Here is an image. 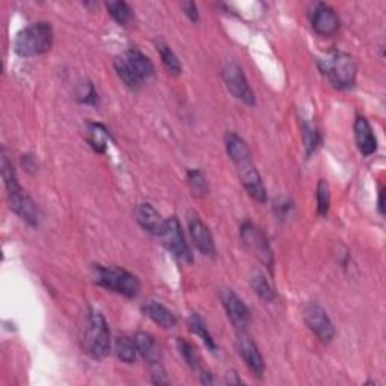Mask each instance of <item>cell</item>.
<instances>
[{"mask_svg":"<svg viewBox=\"0 0 386 386\" xmlns=\"http://www.w3.org/2000/svg\"><path fill=\"white\" fill-rule=\"evenodd\" d=\"M225 147L231 161L236 166L240 182L245 186L250 198H254L257 202L262 204L266 202L267 191L254 163L248 143L237 133H228L225 138Z\"/></svg>","mask_w":386,"mask_h":386,"instance_id":"cell-1","label":"cell"},{"mask_svg":"<svg viewBox=\"0 0 386 386\" xmlns=\"http://www.w3.org/2000/svg\"><path fill=\"white\" fill-rule=\"evenodd\" d=\"M355 139L356 145L364 156H371L377 151V139L370 122L364 116H357L355 121Z\"/></svg>","mask_w":386,"mask_h":386,"instance_id":"cell-16","label":"cell"},{"mask_svg":"<svg viewBox=\"0 0 386 386\" xmlns=\"http://www.w3.org/2000/svg\"><path fill=\"white\" fill-rule=\"evenodd\" d=\"M8 202H10V207L11 210L19 214V216L29 223L32 227H38L40 223V210L37 207V204H35L26 192L19 191V192H14V193H8Z\"/></svg>","mask_w":386,"mask_h":386,"instance_id":"cell-14","label":"cell"},{"mask_svg":"<svg viewBox=\"0 0 386 386\" xmlns=\"http://www.w3.org/2000/svg\"><path fill=\"white\" fill-rule=\"evenodd\" d=\"M302 136H303V143H305V150H307V156H311L316 148L319 147L320 143V133L316 129V125L303 122L302 127Z\"/></svg>","mask_w":386,"mask_h":386,"instance_id":"cell-29","label":"cell"},{"mask_svg":"<svg viewBox=\"0 0 386 386\" xmlns=\"http://www.w3.org/2000/svg\"><path fill=\"white\" fill-rule=\"evenodd\" d=\"M142 311L148 319H151L152 321L157 323V325L161 326V328L169 329V328H174L177 325L175 314L170 309H168L165 305H161L159 302H154V300L147 302L142 307Z\"/></svg>","mask_w":386,"mask_h":386,"instance_id":"cell-18","label":"cell"},{"mask_svg":"<svg viewBox=\"0 0 386 386\" xmlns=\"http://www.w3.org/2000/svg\"><path fill=\"white\" fill-rule=\"evenodd\" d=\"M136 220L142 230H145L150 234L159 237L165 227V219L161 218L160 213L148 202L139 204L136 207Z\"/></svg>","mask_w":386,"mask_h":386,"instance_id":"cell-15","label":"cell"},{"mask_svg":"<svg viewBox=\"0 0 386 386\" xmlns=\"http://www.w3.org/2000/svg\"><path fill=\"white\" fill-rule=\"evenodd\" d=\"M97 93L94 89V85L85 82L79 86L77 89V100L80 103H85V104H95L97 103Z\"/></svg>","mask_w":386,"mask_h":386,"instance_id":"cell-31","label":"cell"},{"mask_svg":"<svg viewBox=\"0 0 386 386\" xmlns=\"http://www.w3.org/2000/svg\"><path fill=\"white\" fill-rule=\"evenodd\" d=\"M157 50L160 53L161 62H163L165 68L169 71L170 74L178 76L179 73H182V70H183L182 62H179V59L177 58V55L172 51V49L168 46V44L159 41L157 42Z\"/></svg>","mask_w":386,"mask_h":386,"instance_id":"cell-24","label":"cell"},{"mask_svg":"<svg viewBox=\"0 0 386 386\" xmlns=\"http://www.w3.org/2000/svg\"><path fill=\"white\" fill-rule=\"evenodd\" d=\"M182 10L184 11V14L191 19V22L196 23L200 20V13H198V8H196V3L193 2H183L182 3Z\"/></svg>","mask_w":386,"mask_h":386,"instance_id":"cell-33","label":"cell"},{"mask_svg":"<svg viewBox=\"0 0 386 386\" xmlns=\"http://www.w3.org/2000/svg\"><path fill=\"white\" fill-rule=\"evenodd\" d=\"M106 8H107V11H109L111 17L112 19L121 24V26H129L130 22L133 20V11H131V8L129 6V3H125V2H107L106 3Z\"/></svg>","mask_w":386,"mask_h":386,"instance_id":"cell-25","label":"cell"},{"mask_svg":"<svg viewBox=\"0 0 386 386\" xmlns=\"http://www.w3.org/2000/svg\"><path fill=\"white\" fill-rule=\"evenodd\" d=\"M250 287L252 290L262 298L264 302H275L276 293L271 282L267 281V278L262 272H254L250 276Z\"/></svg>","mask_w":386,"mask_h":386,"instance_id":"cell-23","label":"cell"},{"mask_svg":"<svg viewBox=\"0 0 386 386\" xmlns=\"http://www.w3.org/2000/svg\"><path fill=\"white\" fill-rule=\"evenodd\" d=\"M86 321L88 326L85 332L83 347L89 356L100 361V359H104L111 353L109 326H107V321L103 314L94 308H89Z\"/></svg>","mask_w":386,"mask_h":386,"instance_id":"cell-5","label":"cell"},{"mask_svg":"<svg viewBox=\"0 0 386 386\" xmlns=\"http://www.w3.org/2000/svg\"><path fill=\"white\" fill-rule=\"evenodd\" d=\"M240 239H241V243L245 245V248L249 250V252L255 255L259 262L272 271L273 252L262 228H258L250 222H245L243 225L240 227Z\"/></svg>","mask_w":386,"mask_h":386,"instance_id":"cell-6","label":"cell"},{"mask_svg":"<svg viewBox=\"0 0 386 386\" xmlns=\"http://www.w3.org/2000/svg\"><path fill=\"white\" fill-rule=\"evenodd\" d=\"M115 350H116V356H118L122 362L133 364L136 361L138 347H136V343H134V338L131 339L127 335L118 337L115 343Z\"/></svg>","mask_w":386,"mask_h":386,"instance_id":"cell-22","label":"cell"},{"mask_svg":"<svg viewBox=\"0 0 386 386\" xmlns=\"http://www.w3.org/2000/svg\"><path fill=\"white\" fill-rule=\"evenodd\" d=\"M177 347H178L179 355H182V357L184 359V362L191 367L192 370H200L201 361H200V356H198V352H196V348L191 343H188V341H186L183 338L177 339Z\"/></svg>","mask_w":386,"mask_h":386,"instance_id":"cell-27","label":"cell"},{"mask_svg":"<svg viewBox=\"0 0 386 386\" xmlns=\"http://www.w3.org/2000/svg\"><path fill=\"white\" fill-rule=\"evenodd\" d=\"M222 77L225 82L228 91L234 95L237 100L245 103L248 106L255 104V94L249 86L248 79L243 73V70L237 64L236 61H227L222 68Z\"/></svg>","mask_w":386,"mask_h":386,"instance_id":"cell-7","label":"cell"},{"mask_svg":"<svg viewBox=\"0 0 386 386\" xmlns=\"http://www.w3.org/2000/svg\"><path fill=\"white\" fill-rule=\"evenodd\" d=\"M236 344H237L239 355L245 361L246 367L255 376L262 377L264 373L263 356H262V353H259V350H258L257 344L254 343V339L249 337L248 330H237Z\"/></svg>","mask_w":386,"mask_h":386,"instance_id":"cell-11","label":"cell"},{"mask_svg":"<svg viewBox=\"0 0 386 386\" xmlns=\"http://www.w3.org/2000/svg\"><path fill=\"white\" fill-rule=\"evenodd\" d=\"M187 182L188 186H191L192 192L196 196H201L204 198L205 195L209 193V183H207V178L201 172L200 169H191L187 172Z\"/></svg>","mask_w":386,"mask_h":386,"instance_id":"cell-28","label":"cell"},{"mask_svg":"<svg viewBox=\"0 0 386 386\" xmlns=\"http://www.w3.org/2000/svg\"><path fill=\"white\" fill-rule=\"evenodd\" d=\"M113 67H115L116 74H118V77L122 80L125 86L130 88V89H139L140 88L142 82L138 79V76L133 73L131 68L127 65V62L124 61V58L116 59Z\"/></svg>","mask_w":386,"mask_h":386,"instance_id":"cell-26","label":"cell"},{"mask_svg":"<svg viewBox=\"0 0 386 386\" xmlns=\"http://www.w3.org/2000/svg\"><path fill=\"white\" fill-rule=\"evenodd\" d=\"M303 320L305 325L316 335L321 343H330L335 337V328L334 323L329 319L326 309L319 305L317 302L309 303L303 311Z\"/></svg>","mask_w":386,"mask_h":386,"instance_id":"cell-9","label":"cell"},{"mask_svg":"<svg viewBox=\"0 0 386 386\" xmlns=\"http://www.w3.org/2000/svg\"><path fill=\"white\" fill-rule=\"evenodd\" d=\"M111 140V133L107 131L103 124H89L88 127V142L95 152H104L107 142Z\"/></svg>","mask_w":386,"mask_h":386,"instance_id":"cell-21","label":"cell"},{"mask_svg":"<svg viewBox=\"0 0 386 386\" xmlns=\"http://www.w3.org/2000/svg\"><path fill=\"white\" fill-rule=\"evenodd\" d=\"M160 237L163 240V245L166 246V249L170 250L179 262H184L187 264L193 263L192 250L188 248L182 225H179V222L175 216L165 220V227H163V231H161Z\"/></svg>","mask_w":386,"mask_h":386,"instance_id":"cell-8","label":"cell"},{"mask_svg":"<svg viewBox=\"0 0 386 386\" xmlns=\"http://www.w3.org/2000/svg\"><path fill=\"white\" fill-rule=\"evenodd\" d=\"M321 73L337 89H350L356 82V62L346 51L335 50L319 61Z\"/></svg>","mask_w":386,"mask_h":386,"instance_id":"cell-3","label":"cell"},{"mask_svg":"<svg viewBox=\"0 0 386 386\" xmlns=\"http://www.w3.org/2000/svg\"><path fill=\"white\" fill-rule=\"evenodd\" d=\"M53 46V28L47 22L32 23L17 33L15 53L22 58H33L47 53Z\"/></svg>","mask_w":386,"mask_h":386,"instance_id":"cell-2","label":"cell"},{"mask_svg":"<svg viewBox=\"0 0 386 386\" xmlns=\"http://www.w3.org/2000/svg\"><path fill=\"white\" fill-rule=\"evenodd\" d=\"M94 281L103 289L125 296L136 298L140 291V282L133 273L121 267H107L102 264L94 266Z\"/></svg>","mask_w":386,"mask_h":386,"instance_id":"cell-4","label":"cell"},{"mask_svg":"<svg viewBox=\"0 0 386 386\" xmlns=\"http://www.w3.org/2000/svg\"><path fill=\"white\" fill-rule=\"evenodd\" d=\"M124 61L127 62V65L131 68L133 73L138 76L140 82L142 80H147L154 76V65H152L151 59L139 49L136 47L129 49L127 53H125Z\"/></svg>","mask_w":386,"mask_h":386,"instance_id":"cell-17","label":"cell"},{"mask_svg":"<svg viewBox=\"0 0 386 386\" xmlns=\"http://www.w3.org/2000/svg\"><path fill=\"white\" fill-rule=\"evenodd\" d=\"M134 343H136L138 353L145 359L148 365L157 364L161 361L160 347L156 343V339L152 338V335H150L148 332H138V334L134 335Z\"/></svg>","mask_w":386,"mask_h":386,"instance_id":"cell-19","label":"cell"},{"mask_svg":"<svg viewBox=\"0 0 386 386\" xmlns=\"http://www.w3.org/2000/svg\"><path fill=\"white\" fill-rule=\"evenodd\" d=\"M330 207V191L325 179H320L317 184V213L321 218H326Z\"/></svg>","mask_w":386,"mask_h":386,"instance_id":"cell-30","label":"cell"},{"mask_svg":"<svg viewBox=\"0 0 386 386\" xmlns=\"http://www.w3.org/2000/svg\"><path fill=\"white\" fill-rule=\"evenodd\" d=\"M187 225L195 248L198 249L202 255L213 257L216 254V246H214V240L209 227L205 225L196 214H192V216L188 218Z\"/></svg>","mask_w":386,"mask_h":386,"instance_id":"cell-13","label":"cell"},{"mask_svg":"<svg viewBox=\"0 0 386 386\" xmlns=\"http://www.w3.org/2000/svg\"><path fill=\"white\" fill-rule=\"evenodd\" d=\"M312 29L321 37H330L335 35L339 29V17L334 8L326 3H319L311 17Z\"/></svg>","mask_w":386,"mask_h":386,"instance_id":"cell-12","label":"cell"},{"mask_svg":"<svg viewBox=\"0 0 386 386\" xmlns=\"http://www.w3.org/2000/svg\"><path fill=\"white\" fill-rule=\"evenodd\" d=\"M202 383H214V380L211 379V374L210 373H202Z\"/></svg>","mask_w":386,"mask_h":386,"instance_id":"cell-35","label":"cell"},{"mask_svg":"<svg viewBox=\"0 0 386 386\" xmlns=\"http://www.w3.org/2000/svg\"><path fill=\"white\" fill-rule=\"evenodd\" d=\"M227 383H230V385H240L241 379H239L237 374L234 371H231V373L227 374Z\"/></svg>","mask_w":386,"mask_h":386,"instance_id":"cell-34","label":"cell"},{"mask_svg":"<svg viewBox=\"0 0 386 386\" xmlns=\"http://www.w3.org/2000/svg\"><path fill=\"white\" fill-rule=\"evenodd\" d=\"M379 210L383 214V192H380V196H379Z\"/></svg>","mask_w":386,"mask_h":386,"instance_id":"cell-36","label":"cell"},{"mask_svg":"<svg viewBox=\"0 0 386 386\" xmlns=\"http://www.w3.org/2000/svg\"><path fill=\"white\" fill-rule=\"evenodd\" d=\"M220 300H222L223 308H225V311L228 314V319L231 320L232 325L236 326V329L246 330L249 321H250V314H249L246 303L241 300L231 289H223L220 291Z\"/></svg>","mask_w":386,"mask_h":386,"instance_id":"cell-10","label":"cell"},{"mask_svg":"<svg viewBox=\"0 0 386 386\" xmlns=\"http://www.w3.org/2000/svg\"><path fill=\"white\" fill-rule=\"evenodd\" d=\"M150 370H151L152 383H157V385H168V383H169V379L166 377L165 368L161 367L160 362H157V364H151V365H150Z\"/></svg>","mask_w":386,"mask_h":386,"instance_id":"cell-32","label":"cell"},{"mask_svg":"<svg viewBox=\"0 0 386 386\" xmlns=\"http://www.w3.org/2000/svg\"><path fill=\"white\" fill-rule=\"evenodd\" d=\"M187 326H188V329H191L192 334H195L196 337L201 338V341L205 344V347L210 350V352H216L218 346H216V343H214V339L209 332L207 326H205L204 320L198 316V314L193 312V314H191V316H188Z\"/></svg>","mask_w":386,"mask_h":386,"instance_id":"cell-20","label":"cell"}]
</instances>
